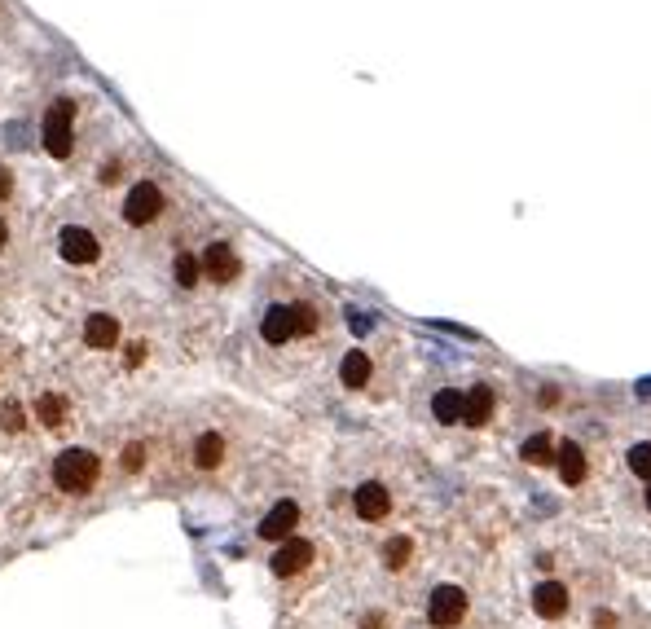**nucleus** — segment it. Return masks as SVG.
I'll use <instances>...</instances> for the list:
<instances>
[{"instance_id":"obj_1","label":"nucleus","mask_w":651,"mask_h":629,"mask_svg":"<svg viewBox=\"0 0 651 629\" xmlns=\"http://www.w3.org/2000/svg\"><path fill=\"white\" fill-rule=\"evenodd\" d=\"M102 476V462L97 454H88V449H62L58 458H53V484H58L62 493H88Z\"/></svg>"},{"instance_id":"obj_2","label":"nucleus","mask_w":651,"mask_h":629,"mask_svg":"<svg viewBox=\"0 0 651 629\" xmlns=\"http://www.w3.org/2000/svg\"><path fill=\"white\" fill-rule=\"evenodd\" d=\"M75 146V106L71 102H53L49 115H44V150L53 159H66Z\"/></svg>"},{"instance_id":"obj_3","label":"nucleus","mask_w":651,"mask_h":629,"mask_svg":"<svg viewBox=\"0 0 651 629\" xmlns=\"http://www.w3.org/2000/svg\"><path fill=\"white\" fill-rule=\"evenodd\" d=\"M462 616H467V594L458 586H436L432 599H427V621L436 629H454Z\"/></svg>"},{"instance_id":"obj_4","label":"nucleus","mask_w":651,"mask_h":629,"mask_svg":"<svg viewBox=\"0 0 651 629\" xmlns=\"http://www.w3.org/2000/svg\"><path fill=\"white\" fill-rule=\"evenodd\" d=\"M159 212H163L159 185H154V181H137V185H132L128 198H124V220H128V225H150Z\"/></svg>"},{"instance_id":"obj_5","label":"nucleus","mask_w":651,"mask_h":629,"mask_svg":"<svg viewBox=\"0 0 651 629\" xmlns=\"http://www.w3.org/2000/svg\"><path fill=\"white\" fill-rule=\"evenodd\" d=\"M269 564H273V572H278V577H295V572H304L308 564H313V546L300 542V537H286Z\"/></svg>"},{"instance_id":"obj_6","label":"nucleus","mask_w":651,"mask_h":629,"mask_svg":"<svg viewBox=\"0 0 651 629\" xmlns=\"http://www.w3.org/2000/svg\"><path fill=\"white\" fill-rule=\"evenodd\" d=\"M58 247H62V260H71V264H93L97 251H102V247H97V238L88 234V229H80V225L62 229Z\"/></svg>"},{"instance_id":"obj_7","label":"nucleus","mask_w":651,"mask_h":629,"mask_svg":"<svg viewBox=\"0 0 651 629\" xmlns=\"http://www.w3.org/2000/svg\"><path fill=\"white\" fill-rule=\"evenodd\" d=\"M295 524H300V506H295V502H278L260 520V537H264V542H286Z\"/></svg>"},{"instance_id":"obj_8","label":"nucleus","mask_w":651,"mask_h":629,"mask_svg":"<svg viewBox=\"0 0 651 629\" xmlns=\"http://www.w3.org/2000/svg\"><path fill=\"white\" fill-rule=\"evenodd\" d=\"M203 273L212 282H234L238 278V256L229 242H212V247L203 251Z\"/></svg>"},{"instance_id":"obj_9","label":"nucleus","mask_w":651,"mask_h":629,"mask_svg":"<svg viewBox=\"0 0 651 629\" xmlns=\"http://www.w3.org/2000/svg\"><path fill=\"white\" fill-rule=\"evenodd\" d=\"M352 506H357L361 520H383V515H388V506H392V498H388V489H383L379 480H366L357 493H352Z\"/></svg>"},{"instance_id":"obj_10","label":"nucleus","mask_w":651,"mask_h":629,"mask_svg":"<svg viewBox=\"0 0 651 629\" xmlns=\"http://www.w3.org/2000/svg\"><path fill=\"white\" fill-rule=\"evenodd\" d=\"M260 335H264V344H286V339L295 335V308L291 304H273L269 313H264V322H260Z\"/></svg>"},{"instance_id":"obj_11","label":"nucleus","mask_w":651,"mask_h":629,"mask_svg":"<svg viewBox=\"0 0 651 629\" xmlns=\"http://www.w3.org/2000/svg\"><path fill=\"white\" fill-rule=\"evenodd\" d=\"M533 608H537V616L555 621V616L568 612V590L559 586V581H542V586H537V594H533Z\"/></svg>"},{"instance_id":"obj_12","label":"nucleus","mask_w":651,"mask_h":629,"mask_svg":"<svg viewBox=\"0 0 651 629\" xmlns=\"http://www.w3.org/2000/svg\"><path fill=\"white\" fill-rule=\"evenodd\" d=\"M84 344L88 348H115L119 344V322L110 313H93L84 322Z\"/></svg>"},{"instance_id":"obj_13","label":"nucleus","mask_w":651,"mask_h":629,"mask_svg":"<svg viewBox=\"0 0 651 629\" xmlns=\"http://www.w3.org/2000/svg\"><path fill=\"white\" fill-rule=\"evenodd\" d=\"M432 414H436V423H462V414H467V396H458L454 388H440L432 396Z\"/></svg>"},{"instance_id":"obj_14","label":"nucleus","mask_w":651,"mask_h":629,"mask_svg":"<svg viewBox=\"0 0 651 629\" xmlns=\"http://www.w3.org/2000/svg\"><path fill=\"white\" fill-rule=\"evenodd\" d=\"M493 418V392L484 388V383H476V388L467 392V414H462V423L471 427H484Z\"/></svg>"},{"instance_id":"obj_15","label":"nucleus","mask_w":651,"mask_h":629,"mask_svg":"<svg viewBox=\"0 0 651 629\" xmlns=\"http://www.w3.org/2000/svg\"><path fill=\"white\" fill-rule=\"evenodd\" d=\"M559 476H564V484H581L586 480V454H581V445H559Z\"/></svg>"},{"instance_id":"obj_16","label":"nucleus","mask_w":651,"mask_h":629,"mask_svg":"<svg viewBox=\"0 0 651 629\" xmlns=\"http://www.w3.org/2000/svg\"><path fill=\"white\" fill-rule=\"evenodd\" d=\"M339 379H344V388H366L370 383V357L366 352H348L344 366H339Z\"/></svg>"},{"instance_id":"obj_17","label":"nucleus","mask_w":651,"mask_h":629,"mask_svg":"<svg viewBox=\"0 0 651 629\" xmlns=\"http://www.w3.org/2000/svg\"><path fill=\"white\" fill-rule=\"evenodd\" d=\"M220 458H225V440H220L216 432L198 436V445H194V462H198V467L212 471V467H220Z\"/></svg>"},{"instance_id":"obj_18","label":"nucleus","mask_w":651,"mask_h":629,"mask_svg":"<svg viewBox=\"0 0 651 629\" xmlns=\"http://www.w3.org/2000/svg\"><path fill=\"white\" fill-rule=\"evenodd\" d=\"M520 458H524V462H533V467H546V462H555V440H550L546 432L528 436V440H524V449H520Z\"/></svg>"},{"instance_id":"obj_19","label":"nucleus","mask_w":651,"mask_h":629,"mask_svg":"<svg viewBox=\"0 0 651 629\" xmlns=\"http://www.w3.org/2000/svg\"><path fill=\"white\" fill-rule=\"evenodd\" d=\"M36 418H40L44 427H62L66 423V401H62L58 392H44L40 401H36Z\"/></svg>"},{"instance_id":"obj_20","label":"nucleus","mask_w":651,"mask_h":629,"mask_svg":"<svg viewBox=\"0 0 651 629\" xmlns=\"http://www.w3.org/2000/svg\"><path fill=\"white\" fill-rule=\"evenodd\" d=\"M410 555H414V546H410V537H392L388 546H383V564H388L392 572H401L405 564H410Z\"/></svg>"},{"instance_id":"obj_21","label":"nucleus","mask_w":651,"mask_h":629,"mask_svg":"<svg viewBox=\"0 0 651 629\" xmlns=\"http://www.w3.org/2000/svg\"><path fill=\"white\" fill-rule=\"evenodd\" d=\"M172 273H176V286L194 291V286H198V273H203V260H194V256H176Z\"/></svg>"},{"instance_id":"obj_22","label":"nucleus","mask_w":651,"mask_h":629,"mask_svg":"<svg viewBox=\"0 0 651 629\" xmlns=\"http://www.w3.org/2000/svg\"><path fill=\"white\" fill-rule=\"evenodd\" d=\"M630 471H634V476H643V480L651 484V445H647V440H643V445H634V449H630Z\"/></svg>"},{"instance_id":"obj_23","label":"nucleus","mask_w":651,"mask_h":629,"mask_svg":"<svg viewBox=\"0 0 651 629\" xmlns=\"http://www.w3.org/2000/svg\"><path fill=\"white\" fill-rule=\"evenodd\" d=\"M295 308V335H313L317 330V308L313 304H291Z\"/></svg>"},{"instance_id":"obj_24","label":"nucleus","mask_w":651,"mask_h":629,"mask_svg":"<svg viewBox=\"0 0 651 629\" xmlns=\"http://www.w3.org/2000/svg\"><path fill=\"white\" fill-rule=\"evenodd\" d=\"M0 427H5V432H22V405L18 401L0 405Z\"/></svg>"},{"instance_id":"obj_25","label":"nucleus","mask_w":651,"mask_h":629,"mask_svg":"<svg viewBox=\"0 0 651 629\" xmlns=\"http://www.w3.org/2000/svg\"><path fill=\"white\" fill-rule=\"evenodd\" d=\"M141 462H146V449H141V445H128V449H124V471H137Z\"/></svg>"},{"instance_id":"obj_26","label":"nucleus","mask_w":651,"mask_h":629,"mask_svg":"<svg viewBox=\"0 0 651 629\" xmlns=\"http://www.w3.org/2000/svg\"><path fill=\"white\" fill-rule=\"evenodd\" d=\"M9 190H14V172L0 163V198H9Z\"/></svg>"},{"instance_id":"obj_27","label":"nucleus","mask_w":651,"mask_h":629,"mask_svg":"<svg viewBox=\"0 0 651 629\" xmlns=\"http://www.w3.org/2000/svg\"><path fill=\"white\" fill-rule=\"evenodd\" d=\"M141 361H146V344H132L128 348V366H141Z\"/></svg>"},{"instance_id":"obj_28","label":"nucleus","mask_w":651,"mask_h":629,"mask_svg":"<svg viewBox=\"0 0 651 629\" xmlns=\"http://www.w3.org/2000/svg\"><path fill=\"white\" fill-rule=\"evenodd\" d=\"M102 181H106V185L119 181V163H106V168H102Z\"/></svg>"},{"instance_id":"obj_29","label":"nucleus","mask_w":651,"mask_h":629,"mask_svg":"<svg viewBox=\"0 0 651 629\" xmlns=\"http://www.w3.org/2000/svg\"><path fill=\"white\" fill-rule=\"evenodd\" d=\"M5 242H9V229H5V220H0V247H5Z\"/></svg>"},{"instance_id":"obj_30","label":"nucleus","mask_w":651,"mask_h":629,"mask_svg":"<svg viewBox=\"0 0 651 629\" xmlns=\"http://www.w3.org/2000/svg\"><path fill=\"white\" fill-rule=\"evenodd\" d=\"M643 502H647V511H651V484H647V498Z\"/></svg>"}]
</instances>
